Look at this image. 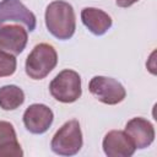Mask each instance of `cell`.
Listing matches in <instances>:
<instances>
[{"label": "cell", "instance_id": "obj_9", "mask_svg": "<svg viewBox=\"0 0 157 157\" xmlns=\"http://www.w3.org/2000/svg\"><path fill=\"white\" fill-rule=\"evenodd\" d=\"M27 29L20 25H5L0 28V49L12 55H18L26 48Z\"/></svg>", "mask_w": 157, "mask_h": 157}, {"label": "cell", "instance_id": "obj_8", "mask_svg": "<svg viewBox=\"0 0 157 157\" xmlns=\"http://www.w3.org/2000/svg\"><path fill=\"white\" fill-rule=\"evenodd\" d=\"M103 151L108 157H130L136 147L125 131L112 130L103 139Z\"/></svg>", "mask_w": 157, "mask_h": 157}, {"label": "cell", "instance_id": "obj_12", "mask_svg": "<svg viewBox=\"0 0 157 157\" xmlns=\"http://www.w3.org/2000/svg\"><path fill=\"white\" fill-rule=\"evenodd\" d=\"M23 151L17 141L16 131L9 121L0 120V157H22Z\"/></svg>", "mask_w": 157, "mask_h": 157}, {"label": "cell", "instance_id": "obj_7", "mask_svg": "<svg viewBox=\"0 0 157 157\" xmlns=\"http://www.w3.org/2000/svg\"><path fill=\"white\" fill-rule=\"evenodd\" d=\"M53 110L40 103L31 104L23 113V124L26 129L32 134H43L53 124Z\"/></svg>", "mask_w": 157, "mask_h": 157}, {"label": "cell", "instance_id": "obj_10", "mask_svg": "<svg viewBox=\"0 0 157 157\" xmlns=\"http://www.w3.org/2000/svg\"><path fill=\"white\" fill-rule=\"evenodd\" d=\"M129 137L132 140L136 148H146L155 140V128L153 125L140 117L132 118L125 125L124 130Z\"/></svg>", "mask_w": 157, "mask_h": 157}, {"label": "cell", "instance_id": "obj_2", "mask_svg": "<svg viewBox=\"0 0 157 157\" xmlns=\"http://www.w3.org/2000/svg\"><path fill=\"white\" fill-rule=\"evenodd\" d=\"M58 54L48 43L37 44L26 59V74L33 80H42L56 66Z\"/></svg>", "mask_w": 157, "mask_h": 157}, {"label": "cell", "instance_id": "obj_13", "mask_svg": "<svg viewBox=\"0 0 157 157\" xmlns=\"http://www.w3.org/2000/svg\"><path fill=\"white\" fill-rule=\"evenodd\" d=\"M25 102L23 91L15 85L2 86L0 88V108L4 110H13Z\"/></svg>", "mask_w": 157, "mask_h": 157}, {"label": "cell", "instance_id": "obj_14", "mask_svg": "<svg viewBox=\"0 0 157 157\" xmlns=\"http://www.w3.org/2000/svg\"><path fill=\"white\" fill-rule=\"evenodd\" d=\"M16 64L15 55L0 49V77L11 76L16 71Z\"/></svg>", "mask_w": 157, "mask_h": 157}, {"label": "cell", "instance_id": "obj_15", "mask_svg": "<svg viewBox=\"0 0 157 157\" xmlns=\"http://www.w3.org/2000/svg\"><path fill=\"white\" fill-rule=\"evenodd\" d=\"M139 0H115V4L119 6V7H129L131 6L132 4L137 2Z\"/></svg>", "mask_w": 157, "mask_h": 157}, {"label": "cell", "instance_id": "obj_4", "mask_svg": "<svg viewBox=\"0 0 157 157\" xmlns=\"http://www.w3.org/2000/svg\"><path fill=\"white\" fill-rule=\"evenodd\" d=\"M49 91L56 101L72 103L81 97V77L74 70H63L50 82Z\"/></svg>", "mask_w": 157, "mask_h": 157}, {"label": "cell", "instance_id": "obj_6", "mask_svg": "<svg viewBox=\"0 0 157 157\" xmlns=\"http://www.w3.org/2000/svg\"><path fill=\"white\" fill-rule=\"evenodd\" d=\"M7 22L21 23L27 31L36 28V16L20 0H2L0 2V28Z\"/></svg>", "mask_w": 157, "mask_h": 157}, {"label": "cell", "instance_id": "obj_1", "mask_svg": "<svg viewBox=\"0 0 157 157\" xmlns=\"http://www.w3.org/2000/svg\"><path fill=\"white\" fill-rule=\"evenodd\" d=\"M45 26L58 39H70L76 29V18L72 6L63 0H55L47 6Z\"/></svg>", "mask_w": 157, "mask_h": 157}, {"label": "cell", "instance_id": "obj_3", "mask_svg": "<svg viewBox=\"0 0 157 157\" xmlns=\"http://www.w3.org/2000/svg\"><path fill=\"white\" fill-rule=\"evenodd\" d=\"M82 132L77 120L66 121L53 136L50 147L59 156H74L82 147Z\"/></svg>", "mask_w": 157, "mask_h": 157}, {"label": "cell", "instance_id": "obj_11", "mask_svg": "<svg viewBox=\"0 0 157 157\" xmlns=\"http://www.w3.org/2000/svg\"><path fill=\"white\" fill-rule=\"evenodd\" d=\"M82 23L88 28L94 36L104 34L112 27V17L101 9L96 7H85L81 11Z\"/></svg>", "mask_w": 157, "mask_h": 157}, {"label": "cell", "instance_id": "obj_5", "mask_svg": "<svg viewBox=\"0 0 157 157\" xmlns=\"http://www.w3.org/2000/svg\"><path fill=\"white\" fill-rule=\"evenodd\" d=\"M88 90L94 98L109 105L120 103L126 96L124 86L119 81L107 76L92 77L88 85Z\"/></svg>", "mask_w": 157, "mask_h": 157}]
</instances>
